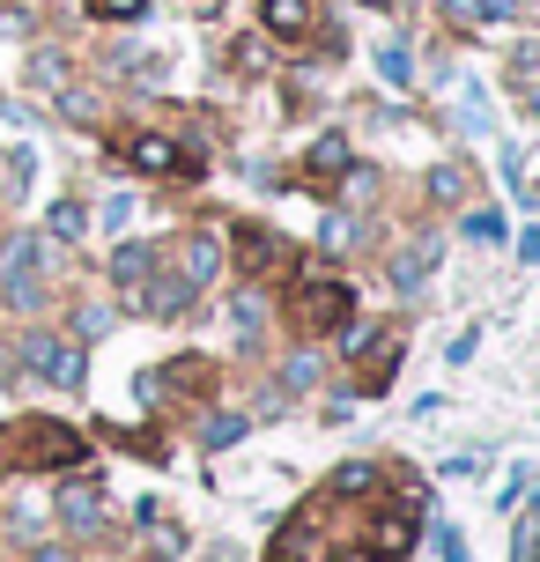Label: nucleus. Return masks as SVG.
I'll list each match as a JSON object with an SVG mask.
<instances>
[{
	"instance_id": "1",
	"label": "nucleus",
	"mask_w": 540,
	"mask_h": 562,
	"mask_svg": "<svg viewBox=\"0 0 540 562\" xmlns=\"http://www.w3.org/2000/svg\"><path fill=\"white\" fill-rule=\"evenodd\" d=\"M8 459L15 467H82V437L67 422H23V437L8 429Z\"/></svg>"
},
{
	"instance_id": "2",
	"label": "nucleus",
	"mask_w": 540,
	"mask_h": 562,
	"mask_svg": "<svg viewBox=\"0 0 540 562\" xmlns=\"http://www.w3.org/2000/svg\"><path fill=\"white\" fill-rule=\"evenodd\" d=\"M15 363L30 378H45V385H82V348L59 340V334H23L15 340Z\"/></svg>"
},
{
	"instance_id": "3",
	"label": "nucleus",
	"mask_w": 540,
	"mask_h": 562,
	"mask_svg": "<svg viewBox=\"0 0 540 562\" xmlns=\"http://www.w3.org/2000/svg\"><path fill=\"white\" fill-rule=\"evenodd\" d=\"M348 318H356V296H348L341 281L312 274L304 289H296V326H304V334H334V326H348Z\"/></svg>"
},
{
	"instance_id": "4",
	"label": "nucleus",
	"mask_w": 540,
	"mask_h": 562,
	"mask_svg": "<svg viewBox=\"0 0 540 562\" xmlns=\"http://www.w3.org/2000/svg\"><path fill=\"white\" fill-rule=\"evenodd\" d=\"M119 156L134 170H148V178H185V170H200V148H178V140H164V134H126Z\"/></svg>"
},
{
	"instance_id": "5",
	"label": "nucleus",
	"mask_w": 540,
	"mask_h": 562,
	"mask_svg": "<svg viewBox=\"0 0 540 562\" xmlns=\"http://www.w3.org/2000/svg\"><path fill=\"white\" fill-rule=\"evenodd\" d=\"M415 533H423V510H415V504H385L378 518H370V555H385V562L407 555Z\"/></svg>"
},
{
	"instance_id": "6",
	"label": "nucleus",
	"mask_w": 540,
	"mask_h": 562,
	"mask_svg": "<svg viewBox=\"0 0 540 562\" xmlns=\"http://www.w3.org/2000/svg\"><path fill=\"white\" fill-rule=\"evenodd\" d=\"M215 259H223V245H215V237H207V229H200V237H185V245H178V267L171 274L185 281V289H207V281H215Z\"/></svg>"
},
{
	"instance_id": "7",
	"label": "nucleus",
	"mask_w": 540,
	"mask_h": 562,
	"mask_svg": "<svg viewBox=\"0 0 540 562\" xmlns=\"http://www.w3.org/2000/svg\"><path fill=\"white\" fill-rule=\"evenodd\" d=\"M37 296H45V281H37V245H15V252H8V304H37Z\"/></svg>"
},
{
	"instance_id": "8",
	"label": "nucleus",
	"mask_w": 540,
	"mask_h": 562,
	"mask_svg": "<svg viewBox=\"0 0 540 562\" xmlns=\"http://www.w3.org/2000/svg\"><path fill=\"white\" fill-rule=\"evenodd\" d=\"M148 274H164V252H156V245H119V259H112V281H119V289L134 296Z\"/></svg>"
},
{
	"instance_id": "9",
	"label": "nucleus",
	"mask_w": 540,
	"mask_h": 562,
	"mask_svg": "<svg viewBox=\"0 0 540 562\" xmlns=\"http://www.w3.org/2000/svg\"><path fill=\"white\" fill-rule=\"evenodd\" d=\"M259 23L274 37H304L312 30V0H259Z\"/></svg>"
},
{
	"instance_id": "10",
	"label": "nucleus",
	"mask_w": 540,
	"mask_h": 562,
	"mask_svg": "<svg viewBox=\"0 0 540 562\" xmlns=\"http://www.w3.org/2000/svg\"><path fill=\"white\" fill-rule=\"evenodd\" d=\"M348 170H356L348 140H341V134H326V140L312 148V178H318V186H334V178H348Z\"/></svg>"
},
{
	"instance_id": "11",
	"label": "nucleus",
	"mask_w": 540,
	"mask_h": 562,
	"mask_svg": "<svg viewBox=\"0 0 540 562\" xmlns=\"http://www.w3.org/2000/svg\"><path fill=\"white\" fill-rule=\"evenodd\" d=\"M104 496H97V488H67V496H59V518H67V526H75V533H97V526H104Z\"/></svg>"
},
{
	"instance_id": "12",
	"label": "nucleus",
	"mask_w": 540,
	"mask_h": 562,
	"mask_svg": "<svg viewBox=\"0 0 540 562\" xmlns=\"http://www.w3.org/2000/svg\"><path fill=\"white\" fill-rule=\"evenodd\" d=\"M466 186H474V178H466V164H437V170H429V200H445V207H459V200H466Z\"/></svg>"
},
{
	"instance_id": "13",
	"label": "nucleus",
	"mask_w": 540,
	"mask_h": 562,
	"mask_svg": "<svg viewBox=\"0 0 540 562\" xmlns=\"http://www.w3.org/2000/svg\"><path fill=\"white\" fill-rule=\"evenodd\" d=\"M45 223H53V237H82V229H89V207H82V200H59Z\"/></svg>"
},
{
	"instance_id": "14",
	"label": "nucleus",
	"mask_w": 540,
	"mask_h": 562,
	"mask_svg": "<svg viewBox=\"0 0 540 562\" xmlns=\"http://www.w3.org/2000/svg\"><path fill=\"white\" fill-rule=\"evenodd\" d=\"M237 437H245V415H215V422H207V451L237 445Z\"/></svg>"
},
{
	"instance_id": "15",
	"label": "nucleus",
	"mask_w": 540,
	"mask_h": 562,
	"mask_svg": "<svg viewBox=\"0 0 540 562\" xmlns=\"http://www.w3.org/2000/svg\"><path fill=\"white\" fill-rule=\"evenodd\" d=\"M148 0H89V15H104V23H134Z\"/></svg>"
},
{
	"instance_id": "16",
	"label": "nucleus",
	"mask_w": 540,
	"mask_h": 562,
	"mask_svg": "<svg viewBox=\"0 0 540 562\" xmlns=\"http://www.w3.org/2000/svg\"><path fill=\"white\" fill-rule=\"evenodd\" d=\"M423 267H429L423 252H400L393 259V281H400V289H423Z\"/></svg>"
},
{
	"instance_id": "17",
	"label": "nucleus",
	"mask_w": 540,
	"mask_h": 562,
	"mask_svg": "<svg viewBox=\"0 0 540 562\" xmlns=\"http://www.w3.org/2000/svg\"><path fill=\"white\" fill-rule=\"evenodd\" d=\"M466 237H482V245H496V237H504V215H496V207H488V215H466Z\"/></svg>"
},
{
	"instance_id": "18",
	"label": "nucleus",
	"mask_w": 540,
	"mask_h": 562,
	"mask_svg": "<svg viewBox=\"0 0 540 562\" xmlns=\"http://www.w3.org/2000/svg\"><path fill=\"white\" fill-rule=\"evenodd\" d=\"M378 67H385V82H407V53H400V45H385V53H378Z\"/></svg>"
},
{
	"instance_id": "19",
	"label": "nucleus",
	"mask_w": 540,
	"mask_h": 562,
	"mask_svg": "<svg viewBox=\"0 0 540 562\" xmlns=\"http://www.w3.org/2000/svg\"><path fill=\"white\" fill-rule=\"evenodd\" d=\"M334 488H341V496H356V488H370V467H341V474H334Z\"/></svg>"
},
{
	"instance_id": "20",
	"label": "nucleus",
	"mask_w": 540,
	"mask_h": 562,
	"mask_svg": "<svg viewBox=\"0 0 540 562\" xmlns=\"http://www.w3.org/2000/svg\"><path fill=\"white\" fill-rule=\"evenodd\" d=\"M348 237H356V223H348V215H326V245H334V252H341Z\"/></svg>"
},
{
	"instance_id": "21",
	"label": "nucleus",
	"mask_w": 540,
	"mask_h": 562,
	"mask_svg": "<svg viewBox=\"0 0 540 562\" xmlns=\"http://www.w3.org/2000/svg\"><path fill=\"white\" fill-rule=\"evenodd\" d=\"M437 555H445V562H466V548H459L452 526H437Z\"/></svg>"
},
{
	"instance_id": "22",
	"label": "nucleus",
	"mask_w": 540,
	"mask_h": 562,
	"mask_svg": "<svg viewBox=\"0 0 540 562\" xmlns=\"http://www.w3.org/2000/svg\"><path fill=\"white\" fill-rule=\"evenodd\" d=\"M540 555V526H518V562H533Z\"/></svg>"
},
{
	"instance_id": "23",
	"label": "nucleus",
	"mask_w": 540,
	"mask_h": 562,
	"mask_svg": "<svg viewBox=\"0 0 540 562\" xmlns=\"http://www.w3.org/2000/svg\"><path fill=\"white\" fill-rule=\"evenodd\" d=\"M518 259H526V267L540 259V229H526V237H518Z\"/></svg>"
},
{
	"instance_id": "24",
	"label": "nucleus",
	"mask_w": 540,
	"mask_h": 562,
	"mask_svg": "<svg viewBox=\"0 0 540 562\" xmlns=\"http://www.w3.org/2000/svg\"><path fill=\"white\" fill-rule=\"evenodd\" d=\"M37 562H67V555H59V548H45V555H37Z\"/></svg>"
},
{
	"instance_id": "25",
	"label": "nucleus",
	"mask_w": 540,
	"mask_h": 562,
	"mask_svg": "<svg viewBox=\"0 0 540 562\" xmlns=\"http://www.w3.org/2000/svg\"><path fill=\"white\" fill-rule=\"evenodd\" d=\"M370 8H393V0H370Z\"/></svg>"
},
{
	"instance_id": "26",
	"label": "nucleus",
	"mask_w": 540,
	"mask_h": 562,
	"mask_svg": "<svg viewBox=\"0 0 540 562\" xmlns=\"http://www.w3.org/2000/svg\"><path fill=\"white\" fill-rule=\"evenodd\" d=\"M533 207H540V186H533Z\"/></svg>"
}]
</instances>
